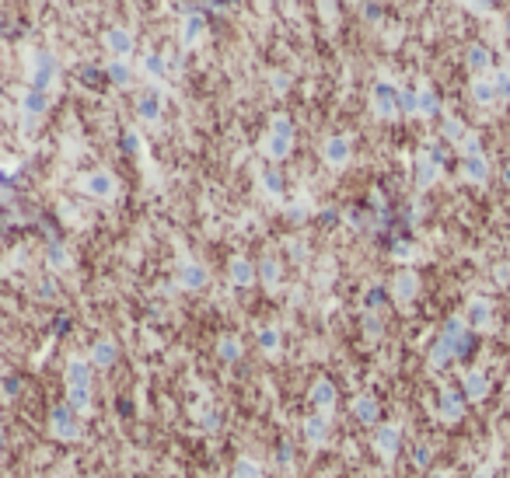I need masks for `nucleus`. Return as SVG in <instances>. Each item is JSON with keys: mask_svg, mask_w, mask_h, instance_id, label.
Segmentation results:
<instances>
[{"mask_svg": "<svg viewBox=\"0 0 510 478\" xmlns=\"http://www.w3.org/2000/svg\"><path fill=\"white\" fill-rule=\"evenodd\" d=\"M95 367L81 356H70L67 360V370H63V394H67V405L77 412V415H88L91 405H95V381H91Z\"/></svg>", "mask_w": 510, "mask_h": 478, "instance_id": "1", "label": "nucleus"}, {"mask_svg": "<svg viewBox=\"0 0 510 478\" xmlns=\"http://www.w3.org/2000/svg\"><path fill=\"white\" fill-rule=\"evenodd\" d=\"M49 433H53V440H60V444H77L81 437H84V426H81V415L63 401V405H53L49 408Z\"/></svg>", "mask_w": 510, "mask_h": 478, "instance_id": "2", "label": "nucleus"}, {"mask_svg": "<svg viewBox=\"0 0 510 478\" xmlns=\"http://www.w3.org/2000/svg\"><path fill=\"white\" fill-rule=\"evenodd\" d=\"M307 401L314 405V412H321V415L332 419V412H336V384L329 381V377H318V381L311 384V391H307Z\"/></svg>", "mask_w": 510, "mask_h": 478, "instance_id": "3", "label": "nucleus"}, {"mask_svg": "<svg viewBox=\"0 0 510 478\" xmlns=\"http://www.w3.org/2000/svg\"><path fill=\"white\" fill-rule=\"evenodd\" d=\"M301 433H305V444H307V447H325V444H329V437H332L329 415H321V412L307 415L305 426H301Z\"/></svg>", "mask_w": 510, "mask_h": 478, "instance_id": "4", "label": "nucleus"}, {"mask_svg": "<svg viewBox=\"0 0 510 478\" xmlns=\"http://www.w3.org/2000/svg\"><path fill=\"white\" fill-rule=\"evenodd\" d=\"M115 360H119V346H115L112 339H98V342L91 346V356H88V363H91L95 370H108Z\"/></svg>", "mask_w": 510, "mask_h": 478, "instance_id": "5", "label": "nucleus"}, {"mask_svg": "<svg viewBox=\"0 0 510 478\" xmlns=\"http://www.w3.org/2000/svg\"><path fill=\"white\" fill-rule=\"evenodd\" d=\"M287 150H291V126H287V119H276L273 136L266 140V154L269 157H287Z\"/></svg>", "mask_w": 510, "mask_h": 478, "instance_id": "6", "label": "nucleus"}, {"mask_svg": "<svg viewBox=\"0 0 510 478\" xmlns=\"http://www.w3.org/2000/svg\"><path fill=\"white\" fill-rule=\"evenodd\" d=\"M84 192L95 195V199H108V195L115 192V182H112V175H105V172H91V175L84 179Z\"/></svg>", "mask_w": 510, "mask_h": 478, "instance_id": "7", "label": "nucleus"}, {"mask_svg": "<svg viewBox=\"0 0 510 478\" xmlns=\"http://www.w3.org/2000/svg\"><path fill=\"white\" fill-rule=\"evenodd\" d=\"M179 283H182L186 290L206 287V269L200 266V262H186V266H182V273H179Z\"/></svg>", "mask_w": 510, "mask_h": 478, "instance_id": "8", "label": "nucleus"}, {"mask_svg": "<svg viewBox=\"0 0 510 478\" xmlns=\"http://www.w3.org/2000/svg\"><path fill=\"white\" fill-rule=\"evenodd\" d=\"M231 478H262V465H259L255 458L241 454V458L234 461V472H231Z\"/></svg>", "mask_w": 510, "mask_h": 478, "instance_id": "9", "label": "nucleus"}, {"mask_svg": "<svg viewBox=\"0 0 510 478\" xmlns=\"http://www.w3.org/2000/svg\"><path fill=\"white\" fill-rule=\"evenodd\" d=\"M252 280H255V269L248 266V259H234L231 262V283L234 287H248Z\"/></svg>", "mask_w": 510, "mask_h": 478, "instance_id": "10", "label": "nucleus"}, {"mask_svg": "<svg viewBox=\"0 0 510 478\" xmlns=\"http://www.w3.org/2000/svg\"><path fill=\"white\" fill-rule=\"evenodd\" d=\"M217 353H220L224 363H238V360H241V342H238L234 335H224L220 346H217Z\"/></svg>", "mask_w": 510, "mask_h": 478, "instance_id": "11", "label": "nucleus"}, {"mask_svg": "<svg viewBox=\"0 0 510 478\" xmlns=\"http://www.w3.org/2000/svg\"><path fill=\"white\" fill-rule=\"evenodd\" d=\"M353 412H357V419H360V422H374V415H378V405H374V401L364 394V398H357V401H353Z\"/></svg>", "mask_w": 510, "mask_h": 478, "instance_id": "12", "label": "nucleus"}, {"mask_svg": "<svg viewBox=\"0 0 510 478\" xmlns=\"http://www.w3.org/2000/svg\"><path fill=\"white\" fill-rule=\"evenodd\" d=\"M325 161L329 164H343L346 161V140H329L325 143Z\"/></svg>", "mask_w": 510, "mask_h": 478, "instance_id": "13", "label": "nucleus"}, {"mask_svg": "<svg viewBox=\"0 0 510 478\" xmlns=\"http://www.w3.org/2000/svg\"><path fill=\"white\" fill-rule=\"evenodd\" d=\"M259 346H262V353H280V332L276 328H262L259 332Z\"/></svg>", "mask_w": 510, "mask_h": 478, "instance_id": "14", "label": "nucleus"}, {"mask_svg": "<svg viewBox=\"0 0 510 478\" xmlns=\"http://www.w3.org/2000/svg\"><path fill=\"white\" fill-rule=\"evenodd\" d=\"M395 444H399V433H395V429H381V433H378V451H381L385 458H392Z\"/></svg>", "mask_w": 510, "mask_h": 478, "instance_id": "15", "label": "nucleus"}, {"mask_svg": "<svg viewBox=\"0 0 510 478\" xmlns=\"http://www.w3.org/2000/svg\"><path fill=\"white\" fill-rule=\"evenodd\" d=\"M158 112H161L158 98H154V95H144V98H140V115H144V119H158Z\"/></svg>", "mask_w": 510, "mask_h": 478, "instance_id": "16", "label": "nucleus"}, {"mask_svg": "<svg viewBox=\"0 0 510 478\" xmlns=\"http://www.w3.org/2000/svg\"><path fill=\"white\" fill-rule=\"evenodd\" d=\"M262 283H266V287H276V283H280V269H276L273 259L262 262Z\"/></svg>", "mask_w": 510, "mask_h": 478, "instance_id": "17", "label": "nucleus"}, {"mask_svg": "<svg viewBox=\"0 0 510 478\" xmlns=\"http://www.w3.org/2000/svg\"><path fill=\"white\" fill-rule=\"evenodd\" d=\"M266 189L280 192V175H273V172H269V175H266Z\"/></svg>", "mask_w": 510, "mask_h": 478, "instance_id": "18", "label": "nucleus"}, {"mask_svg": "<svg viewBox=\"0 0 510 478\" xmlns=\"http://www.w3.org/2000/svg\"><path fill=\"white\" fill-rule=\"evenodd\" d=\"M4 447H7V437H4V429H0V458H4Z\"/></svg>", "mask_w": 510, "mask_h": 478, "instance_id": "19", "label": "nucleus"}, {"mask_svg": "<svg viewBox=\"0 0 510 478\" xmlns=\"http://www.w3.org/2000/svg\"><path fill=\"white\" fill-rule=\"evenodd\" d=\"M56 478H60V475H56Z\"/></svg>", "mask_w": 510, "mask_h": 478, "instance_id": "20", "label": "nucleus"}]
</instances>
